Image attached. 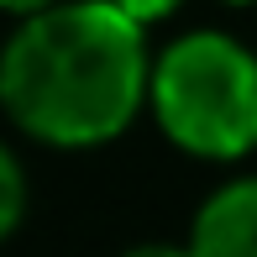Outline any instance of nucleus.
<instances>
[{
    "instance_id": "nucleus-1",
    "label": "nucleus",
    "mask_w": 257,
    "mask_h": 257,
    "mask_svg": "<svg viewBox=\"0 0 257 257\" xmlns=\"http://www.w3.org/2000/svg\"><path fill=\"white\" fill-rule=\"evenodd\" d=\"M153 42L110 0H58L0 42V110L53 153H89L147 110Z\"/></svg>"
},
{
    "instance_id": "nucleus-2",
    "label": "nucleus",
    "mask_w": 257,
    "mask_h": 257,
    "mask_svg": "<svg viewBox=\"0 0 257 257\" xmlns=\"http://www.w3.org/2000/svg\"><path fill=\"white\" fill-rule=\"evenodd\" d=\"M147 115L184 158L241 163L257 153V53L231 32L200 27L153 58Z\"/></svg>"
},
{
    "instance_id": "nucleus-3",
    "label": "nucleus",
    "mask_w": 257,
    "mask_h": 257,
    "mask_svg": "<svg viewBox=\"0 0 257 257\" xmlns=\"http://www.w3.org/2000/svg\"><path fill=\"white\" fill-rule=\"evenodd\" d=\"M194 257H257V173L215 184L184 231Z\"/></svg>"
},
{
    "instance_id": "nucleus-4",
    "label": "nucleus",
    "mask_w": 257,
    "mask_h": 257,
    "mask_svg": "<svg viewBox=\"0 0 257 257\" xmlns=\"http://www.w3.org/2000/svg\"><path fill=\"white\" fill-rule=\"evenodd\" d=\"M27 205H32L27 168H21V158L11 153L6 142H0V247H6V241L21 231V220H27Z\"/></svg>"
},
{
    "instance_id": "nucleus-5",
    "label": "nucleus",
    "mask_w": 257,
    "mask_h": 257,
    "mask_svg": "<svg viewBox=\"0 0 257 257\" xmlns=\"http://www.w3.org/2000/svg\"><path fill=\"white\" fill-rule=\"evenodd\" d=\"M110 6H121L126 16H137L142 27H153V21H168L173 11L184 6V0H110Z\"/></svg>"
},
{
    "instance_id": "nucleus-6",
    "label": "nucleus",
    "mask_w": 257,
    "mask_h": 257,
    "mask_svg": "<svg viewBox=\"0 0 257 257\" xmlns=\"http://www.w3.org/2000/svg\"><path fill=\"white\" fill-rule=\"evenodd\" d=\"M121 257H194V252H189V241H137Z\"/></svg>"
},
{
    "instance_id": "nucleus-7",
    "label": "nucleus",
    "mask_w": 257,
    "mask_h": 257,
    "mask_svg": "<svg viewBox=\"0 0 257 257\" xmlns=\"http://www.w3.org/2000/svg\"><path fill=\"white\" fill-rule=\"evenodd\" d=\"M48 6H58V0H0V11H6V16H16V21L37 16V11H48Z\"/></svg>"
},
{
    "instance_id": "nucleus-8",
    "label": "nucleus",
    "mask_w": 257,
    "mask_h": 257,
    "mask_svg": "<svg viewBox=\"0 0 257 257\" xmlns=\"http://www.w3.org/2000/svg\"><path fill=\"white\" fill-rule=\"evenodd\" d=\"M226 6H257V0H226Z\"/></svg>"
}]
</instances>
